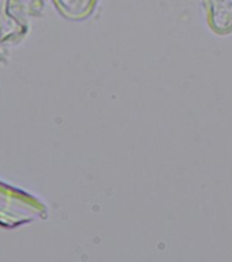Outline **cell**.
<instances>
[{"label":"cell","instance_id":"2","mask_svg":"<svg viewBox=\"0 0 232 262\" xmlns=\"http://www.w3.org/2000/svg\"><path fill=\"white\" fill-rule=\"evenodd\" d=\"M57 2L60 3V7L65 10V12L75 18H83L89 15L97 3V0H57Z\"/></svg>","mask_w":232,"mask_h":262},{"label":"cell","instance_id":"1","mask_svg":"<svg viewBox=\"0 0 232 262\" xmlns=\"http://www.w3.org/2000/svg\"><path fill=\"white\" fill-rule=\"evenodd\" d=\"M208 25L220 36L232 33V0H204Z\"/></svg>","mask_w":232,"mask_h":262}]
</instances>
